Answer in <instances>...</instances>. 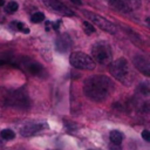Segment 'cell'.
Here are the masks:
<instances>
[{
    "instance_id": "6da1fadb",
    "label": "cell",
    "mask_w": 150,
    "mask_h": 150,
    "mask_svg": "<svg viewBox=\"0 0 150 150\" xmlns=\"http://www.w3.org/2000/svg\"><path fill=\"white\" fill-rule=\"evenodd\" d=\"M114 90L112 81L104 75H94L88 77L83 84L84 95L93 102L105 101Z\"/></svg>"
},
{
    "instance_id": "7a4b0ae2",
    "label": "cell",
    "mask_w": 150,
    "mask_h": 150,
    "mask_svg": "<svg viewBox=\"0 0 150 150\" xmlns=\"http://www.w3.org/2000/svg\"><path fill=\"white\" fill-rule=\"evenodd\" d=\"M109 71L114 79L124 86H129L132 81L130 66L124 57H120L109 63Z\"/></svg>"
},
{
    "instance_id": "3957f363",
    "label": "cell",
    "mask_w": 150,
    "mask_h": 150,
    "mask_svg": "<svg viewBox=\"0 0 150 150\" xmlns=\"http://www.w3.org/2000/svg\"><path fill=\"white\" fill-rule=\"evenodd\" d=\"M91 57L100 64H109L112 60V50L107 41H97L91 47Z\"/></svg>"
},
{
    "instance_id": "277c9868",
    "label": "cell",
    "mask_w": 150,
    "mask_h": 150,
    "mask_svg": "<svg viewBox=\"0 0 150 150\" xmlns=\"http://www.w3.org/2000/svg\"><path fill=\"white\" fill-rule=\"evenodd\" d=\"M69 62L74 68L83 69V70H93L95 69V61L91 56L83 52H74L69 56Z\"/></svg>"
},
{
    "instance_id": "5b68a950",
    "label": "cell",
    "mask_w": 150,
    "mask_h": 150,
    "mask_svg": "<svg viewBox=\"0 0 150 150\" xmlns=\"http://www.w3.org/2000/svg\"><path fill=\"white\" fill-rule=\"evenodd\" d=\"M84 13H86L87 18H88L91 22H94L97 27H100L102 30H104V32H107V33H109V34H116L117 28H116V26H115L111 21H109L108 19H105V18L98 15V14L91 13V12H84Z\"/></svg>"
},
{
    "instance_id": "8992f818",
    "label": "cell",
    "mask_w": 150,
    "mask_h": 150,
    "mask_svg": "<svg viewBox=\"0 0 150 150\" xmlns=\"http://www.w3.org/2000/svg\"><path fill=\"white\" fill-rule=\"evenodd\" d=\"M5 102L6 104L14 108H19V109H26L29 107V98L26 95V93H22V91H13L8 94Z\"/></svg>"
},
{
    "instance_id": "52a82bcc",
    "label": "cell",
    "mask_w": 150,
    "mask_h": 150,
    "mask_svg": "<svg viewBox=\"0 0 150 150\" xmlns=\"http://www.w3.org/2000/svg\"><path fill=\"white\" fill-rule=\"evenodd\" d=\"M48 125L46 122H27L26 124H23L20 129V134L25 137H29L33 136L38 132H40L41 130L46 129Z\"/></svg>"
},
{
    "instance_id": "ba28073f",
    "label": "cell",
    "mask_w": 150,
    "mask_h": 150,
    "mask_svg": "<svg viewBox=\"0 0 150 150\" xmlns=\"http://www.w3.org/2000/svg\"><path fill=\"white\" fill-rule=\"evenodd\" d=\"M22 66L27 69V71L29 74H32L34 76H45L46 75V70L42 67V64L34 61V60H30L28 57H23L22 59Z\"/></svg>"
},
{
    "instance_id": "9c48e42d",
    "label": "cell",
    "mask_w": 150,
    "mask_h": 150,
    "mask_svg": "<svg viewBox=\"0 0 150 150\" xmlns=\"http://www.w3.org/2000/svg\"><path fill=\"white\" fill-rule=\"evenodd\" d=\"M132 63L134 66L145 76H150V62L148 60L146 56L144 55H141V54H137L134 56L132 59Z\"/></svg>"
},
{
    "instance_id": "30bf717a",
    "label": "cell",
    "mask_w": 150,
    "mask_h": 150,
    "mask_svg": "<svg viewBox=\"0 0 150 150\" xmlns=\"http://www.w3.org/2000/svg\"><path fill=\"white\" fill-rule=\"evenodd\" d=\"M47 4L53 11H55V12L62 14V15H67V16H73L74 15V12L71 9H69L66 5H63L59 0H47Z\"/></svg>"
},
{
    "instance_id": "8fae6325",
    "label": "cell",
    "mask_w": 150,
    "mask_h": 150,
    "mask_svg": "<svg viewBox=\"0 0 150 150\" xmlns=\"http://www.w3.org/2000/svg\"><path fill=\"white\" fill-rule=\"evenodd\" d=\"M70 46H71V41H70L69 35H67V34H62V35L57 36L56 40H55V49L59 53L68 52Z\"/></svg>"
},
{
    "instance_id": "7c38bea8",
    "label": "cell",
    "mask_w": 150,
    "mask_h": 150,
    "mask_svg": "<svg viewBox=\"0 0 150 150\" xmlns=\"http://www.w3.org/2000/svg\"><path fill=\"white\" fill-rule=\"evenodd\" d=\"M109 138H110V141H111L112 144L120 145V144L122 143L123 138H124V135H123L121 131H118V130H112V131H110V134H109Z\"/></svg>"
},
{
    "instance_id": "4fadbf2b",
    "label": "cell",
    "mask_w": 150,
    "mask_h": 150,
    "mask_svg": "<svg viewBox=\"0 0 150 150\" xmlns=\"http://www.w3.org/2000/svg\"><path fill=\"white\" fill-rule=\"evenodd\" d=\"M0 137L2 139H6V141H9V139H13L15 137V134L13 130L11 129H4L0 131Z\"/></svg>"
},
{
    "instance_id": "5bb4252c",
    "label": "cell",
    "mask_w": 150,
    "mask_h": 150,
    "mask_svg": "<svg viewBox=\"0 0 150 150\" xmlns=\"http://www.w3.org/2000/svg\"><path fill=\"white\" fill-rule=\"evenodd\" d=\"M82 27H83V30H84V33H86L87 35H90V34L95 33V27H94V25H91V23L88 22V21H83Z\"/></svg>"
},
{
    "instance_id": "9a60e30c",
    "label": "cell",
    "mask_w": 150,
    "mask_h": 150,
    "mask_svg": "<svg viewBox=\"0 0 150 150\" xmlns=\"http://www.w3.org/2000/svg\"><path fill=\"white\" fill-rule=\"evenodd\" d=\"M30 20H32V22H34V23H39V22H41V21L45 20V14H43L42 12H36V13L32 14Z\"/></svg>"
},
{
    "instance_id": "2e32d148",
    "label": "cell",
    "mask_w": 150,
    "mask_h": 150,
    "mask_svg": "<svg viewBox=\"0 0 150 150\" xmlns=\"http://www.w3.org/2000/svg\"><path fill=\"white\" fill-rule=\"evenodd\" d=\"M18 8H19V5L15 1H9V4L6 7V12L7 13H14L18 11Z\"/></svg>"
},
{
    "instance_id": "e0dca14e",
    "label": "cell",
    "mask_w": 150,
    "mask_h": 150,
    "mask_svg": "<svg viewBox=\"0 0 150 150\" xmlns=\"http://www.w3.org/2000/svg\"><path fill=\"white\" fill-rule=\"evenodd\" d=\"M13 26H15V28H16L18 30H22V32L26 33V34L29 33V29H28V28H25L22 22H18V21H15V22H13Z\"/></svg>"
},
{
    "instance_id": "ac0fdd59",
    "label": "cell",
    "mask_w": 150,
    "mask_h": 150,
    "mask_svg": "<svg viewBox=\"0 0 150 150\" xmlns=\"http://www.w3.org/2000/svg\"><path fill=\"white\" fill-rule=\"evenodd\" d=\"M142 137L145 142H150V131L149 130H143L142 132Z\"/></svg>"
},
{
    "instance_id": "d6986e66",
    "label": "cell",
    "mask_w": 150,
    "mask_h": 150,
    "mask_svg": "<svg viewBox=\"0 0 150 150\" xmlns=\"http://www.w3.org/2000/svg\"><path fill=\"white\" fill-rule=\"evenodd\" d=\"M73 4H75V5H77V6H81L82 5V1L81 0H70Z\"/></svg>"
},
{
    "instance_id": "ffe728a7",
    "label": "cell",
    "mask_w": 150,
    "mask_h": 150,
    "mask_svg": "<svg viewBox=\"0 0 150 150\" xmlns=\"http://www.w3.org/2000/svg\"><path fill=\"white\" fill-rule=\"evenodd\" d=\"M5 2H6V0H0V7L5 6Z\"/></svg>"
},
{
    "instance_id": "44dd1931",
    "label": "cell",
    "mask_w": 150,
    "mask_h": 150,
    "mask_svg": "<svg viewBox=\"0 0 150 150\" xmlns=\"http://www.w3.org/2000/svg\"><path fill=\"white\" fill-rule=\"evenodd\" d=\"M0 142H1V141H0Z\"/></svg>"
}]
</instances>
